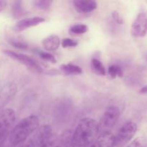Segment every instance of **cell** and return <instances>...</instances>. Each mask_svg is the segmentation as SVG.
<instances>
[{
    "label": "cell",
    "mask_w": 147,
    "mask_h": 147,
    "mask_svg": "<svg viewBox=\"0 0 147 147\" xmlns=\"http://www.w3.org/2000/svg\"><path fill=\"white\" fill-rule=\"evenodd\" d=\"M100 134L98 123L91 118L82 119L71 136V147H90Z\"/></svg>",
    "instance_id": "obj_1"
},
{
    "label": "cell",
    "mask_w": 147,
    "mask_h": 147,
    "mask_svg": "<svg viewBox=\"0 0 147 147\" xmlns=\"http://www.w3.org/2000/svg\"><path fill=\"white\" fill-rule=\"evenodd\" d=\"M40 127V121L37 116L31 115L20 121L12 129L9 134V143L17 146L24 143L29 136Z\"/></svg>",
    "instance_id": "obj_2"
},
{
    "label": "cell",
    "mask_w": 147,
    "mask_h": 147,
    "mask_svg": "<svg viewBox=\"0 0 147 147\" xmlns=\"http://www.w3.org/2000/svg\"><path fill=\"white\" fill-rule=\"evenodd\" d=\"M137 131V125L133 121L125 123L114 136V146H122L129 143Z\"/></svg>",
    "instance_id": "obj_3"
},
{
    "label": "cell",
    "mask_w": 147,
    "mask_h": 147,
    "mask_svg": "<svg viewBox=\"0 0 147 147\" xmlns=\"http://www.w3.org/2000/svg\"><path fill=\"white\" fill-rule=\"evenodd\" d=\"M120 114V111L117 106H111L108 107L100 119V123H98L100 133L101 131H103V132L109 131V130L117 123Z\"/></svg>",
    "instance_id": "obj_4"
},
{
    "label": "cell",
    "mask_w": 147,
    "mask_h": 147,
    "mask_svg": "<svg viewBox=\"0 0 147 147\" xmlns=\"http://www.w3.org/2000/svg\"><path fill=\"white\" fill-rule=\"evenodd\" d=\"M4 53L8 56H9L11 58L17 60L22 64L24 65L25 66L28 67L29 68L37 72V73H42L43 69L42 66L40 65L38 62L36 61L34 59L32 58L30 56L27 55L22 54V53H17L15 52L10 51V50H4Z\"/></svg>",
    "instance_id": "obj_5"
},
{
    "label": "cell",
    "mask_w": 147,
    "mask_h": 147,
    "mask_svg": "<svg viewBox=\"0 0 147 147\" xmlns=\"http://www.w3.org/2000/svg\"><path fill=\"white\" fill-rule=\"evenodd\" d=\"M15 120V112L11 109H6L0 112V139L10 130Z\"/></svg>",
    "instance_id": "obj_6"
},
{
    "label": "cell",
    "mask_w": 147,
    "mask_h": 147,
    "mask_svg": "<svg viewBox=\"0 0 147 147\" xmlns=\"http://www.w3.org/2000/svg\"><path fill=\"white\" fill-rule=\"evenodd\" d=\"M131 32L134 37H142L147 34V14L140 12L138 14L131 28Z\"/></svg>",
    "instance_id": "obj_7"
},
{
    "label": "cell",
    "mask_w": 147,
    "mask_h": 147,
    "mask_svg": "<svg viewBox=\"0 0 147 147\" xmlns=\"http://www.w3.org/2000/svg\"><path fill=\"white\" fill-rule=\"evenodd\" d=\"M45 21V19L42 17H34L23 19L15 24V26L14 27V30L16 32L24 31L30 27L38 25L40 23H42Z\"/></svg>",
    "instance_id": "obj_8"
},
{
    "label": "cell",
    "mask_w": 147,
    "mask_h": 147,
    "mask_svg": "<svg viewBox=\"0 0 147 147\" xmlns=\"http://www.w3.org/2000/svg\"><path fill=\"white\" fill-rule=\"evenodd\" d=\"M114 146V135L110 131L100 133L98 137L90 147H113Z\"/></svg>",
    "instance_id": "obj_9"
},
{
    "label": "cell",
    "mask_w": 147,
    "mask_h": 147,
    "mask_svg": "<svg viewBox=\"0 0 147 147\" xmlns=\"http://www.w3.org/2000/svg\"><path fill=\"white\" fill-rule=\"evenodd\" d=\"M73 5L78 12L83 14L90 13L97 8V3L93 0H75Z\"/></svg>",
    "instance_id": "obj_10"
},
{
    "label": "cell",
    "mask_w": 147,
    "mask_h": 147,
    "mask_svg": "<svg viewBox=\"0 0 147 147\" xmlns=\"http://www.w3.org/2000/svg\"><path fill=\"white\" fill-rule=\"evenodd\" d=\"M42 45L45 49L47 51H55L60 46V39L55 34L50 35L43 40Z\"/></svg>",
    "instance_id": "obj_11"
},
{
    "label": "cell",
    "mask_w": 147,
    "mask_h": 147,
    "mask_svg": "<svg viewBox=\"0 0 147 147\" xmlns=\"http://www.w3.org/2000/svg\"><path fill=\"white\" fill-rule=\"evenodd\" d=\"M60 70L66 75H79L83 73L81 67L72 63L62 65H60Z\"/></svg>",
    "instance_id": "obj_12"
},
{
    "label": "cell",
    "mask_w": 147,
    "mask_h": 147,
    "mask_svg": "<svg viewBox=\"0 0 147 147\" xmlns=\"http://www.w3.org/2000/svg\"><path fill=\"white\" fill-rule=\"evenodd\" d=\"M91 65L93 70H95V72L97 73L98 74L100 75V76H105V75L106 74V70L104 65H103V63H102L100 60H98V59H92Z\"/></svg>",
    "instance_id": "obj_13"
},
{
    "label": "cell",
    "mask_w": 147,
    "mask_h": 147,
    "mask_svg": "<svg viewBox=\"0 0 147 147\" xmlns=\"http://www.w3.org/2000/svg\"><path fill=\"white\" fill-rule=\"evenodd\" d=\"M88 30V27L85 24H76L71 26L70 28V33L73 34H83Z\"/></svg>",
    "instance_id": "obj_14"
},
{
    "label": "cell",
    "mask_w": 147,
    "mask_h": 147,
    "mask_svg": "<svg viewBox=\"0 0 147 147\" xmlns=\"http://www.w3.org/2000/svg\"><path fill=\"white\" fill-rule=\"evenodd\" d=\"M108 73L112 78H115L116 77L122 78L123 76V69L120 66L116 65H112L109 66L108 69Z\"/></svg>",
    "instance_id": "obj_15"
},
{
    "label": "cell",
    "mask_w": 147,
    "mask_h": 147,
    "mask_svg": "<svg viewBox=\"0 0 147 147\" xmlns=\"http://www.w3.org/2000/svg\"><path fill=\"white\" fill-rule=\"evenodd\" d=\"M12 13L13 15L16 17V18H19L20 17H22L24 15V10L22 7V2L20 1H15L12 6Z\"/></svg>",
    "instance_id": "obj_16"
},
{
    "label": "cell",
    "mask_w": 147,
    "mask_h": 147,
    "mask_svg": "<svg viewBox=\"0 0 147 147\" xmlns=\"http://www.w3.org/2000/svg\"><path fill=\"white\" fill-rule=\"evenodd\" d=\"M53 1L49 0H37L34 1V7L39 9L48 10L52 5Z\"/></svg>",
    "instance_id": "obj_17"
},
{
    "label": "cell",
    "mask_w": 147,
    "mask_h": 147,
    "mask_svg": "<svg viewBox=\"0 0 147 147\" xmlns=\"http://www.w3.org/2000/svg\"><path fill=\"white\" fill-rule=\"evenodd\" d=\"M37 54H38V55L40 56L42 59L46 60V61L50 62V63H56V62H57L55 57L54 55H53L51 53H46V52L39 50V51H37Z\"/></svg>",
    "instance_id": "obj_18"
},
{
    "label": "cell",
    "mask_w": 147,
    "mask_h": 147,
    "mask_svg": "<svg viewBox=\"0 0 147 147\" xmlns=\"http://www.w3.org/2000/svg\"><path fill=\"white\" fill-rule=\"evenodd\" d=\"M9 43L16 48L20 49V50H26L28 47V44L26 43L25 42L20 41L17 40H11L9 41Z\"/></svg>",
    "instance_id": "obj_19"
},
{
    "label": "cell",
    "mask_w": 147,
    "mask_h": 147,
    "mask_svg": "<svg viewBox=\"0 0 147 147\" xmlns=\"http://www.w3.org/2000/svg\"><path fill=\"white\" fill-rule=\"evenodd\" d=\"M78 41L70 38H65L62 40V46L64 48L76 47L78 45Z\"/></svg>",
    "instance_id": "obj_20"
},
{
    "label": "cell",
    "mask_w": 147,
    "mask_h": 147,
    "mask_svg": "<svg viewBox=\"0 0 147 147\" xmlns=\"http://www.w3.org/2000/svg\"><path fill=\"white\" fill-rule=\"evenodd\" d=\"M111 15L113 19L114 20V21L116 22V23L119 24H122L123 23V20L122 18L121 15L117 11H113L111 13Z\"/></svg>",
    "instance_id": "obj_21"
},
{
    "label": "cell",
    "mask_w": 147,
    "mask_h": 147,
    "mask_svg": "<svg viewBox=\"0 0 147 147\" xmlns=\"http://www.w3.org/2000/svg\"><path fill=\"white\" fill-rule=\"evenodd\" d=\"M126 147H144V144L142 139H136L132 141Z\"/></svg>",
    "instance_id": "obj_22"
},
{
    "label": "cell",
    "mask_w": 147,
    "mask_h": 147,
    "mask_svg": "<svg viewBox=\"0 0 147 147\" xmlns=\"http://www.w3.org/2000/svg\"><path fill=\"white\" fill-rule=\"evenodd\" d=\"M20 147H36V146L34 141L32 139H30V140L26 141L24 143L21 144V146Z\"/></svg>",
    "instance_id": "obj_23"
},
{
    "label": "cell",
    "mask_w": 147,
    "mask_h": 147,
    "mask_svg": "<svg viewBox=\"0 0 147 147\" xmlns=\"http://www.w3.org/2000/svg\"><path fill=\"white\" fill-rule=\"evenodd\" d=\"M7 5V1L4 0H0V12L6 8Z\"/></svg>",
    "instance_id": "obj_24"
},
{
    "label": "cell",
    "mask_w": 147,
    "mask_h": 147,
    "mask_svg": "<svg viewBox=\"0 0 147 147\" xmlns=\"http://www.w3.org/2000/svg\"><path fill=\"white\" fill-rule=\"evenodd\" d=\"M139 92H140L141 94H147V85L142 87L139 90Z\"/></svg>",
    "instance_id": "obj_25"
},
{
    "label": "cell",
    "mask_w": 147,
    "mask_h": 147,
    "mask_svg": "<svg viewBox=\"0 0 147 147\" xmlns=\"http://www.w3.org/2000/svg\"><path fill=\"white\" fill-rule=\"evenodd\" d=\"M146 61H147V55H146Z\"/></svg>",
    "instance_id": "obj_26"
}]
</instances>
